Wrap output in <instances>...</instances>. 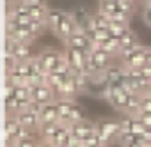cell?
<instances>
[{
  "mask_svg": "<svg viewBox=\"0 0 151 147\" xmlns=\"http://www.w3.org/2000/svg\"><path fill=\"white\" fill-rule=\"evenodd\" d=\"M39 145H41V142H39V138L34 133L16 142V147H39Z\"/></svg>",
  "mask_w": 151,
  "mask_h": 147,
  "instance_id": "23",
  "label": "cell"
},
{
  "mask_svg": "<svg viewBox=\"0 0 151 147\" xmlns=\"http://www.w3.org/2000/svg\"><path fill=\"white\" fill-rule=\"evenodd\" d=\"M66 75H60V73H57V71H52V73H48V78H46V83L57 92L59 89H60V85L66 82Z\"/></svg>",
  "mask_w": 151,
  "mask_h": 147,
  "instance_id": "19",
  "label": "cell"
},
{
  "mask_svg": "<svg viewBox=\"0 0 151 147\" xmlns=\"http://www.w3.org/2000/svg\"><path fill=\"white\" fill-rule=\"evenodd\" d=\"M140 110L151 112V92L142 94V98H140Z\"/></svg>",
  "mask_w": 151,
  "mask_h": 147,
  "instance_id": "26",
  "label": "cell"
},
{
  "mask_svg": "<svg viewBox=\"0 0 151 147\" xmlns=\"http://www.w3.org/2000/svg\"><path fill=\"white\" fill-rule=\"evenodd\" d=\"M142 18H144V21H146V25L151 27V6H146V7H144V11H142Z\"/></svg>",
  "mask_w": 151,
  "mask_h": 147,
  "instance_id": "29",
  "label": "cell"
},
{
  "mask_svg": "<svg viewBox=\"0 0 151 147\" xmlns=\"http://www.w3.org/2000/svg\"><path fill=\"white\" fill-rule=\"evenodd\" d=\"M82 145H84V147H107L105 140L98 135V131H96V133H93L91 136H87V138L82 142Z\"/></svg>",
  "mask_w": 151,
  "mask_h": 147,
  "instance_id": "22",
  "label": "cell"
},
{
  "mask_svg": "<svg viewBox=\"0 0 151 147\" xmlns=\"http://www.w3.org/2000/svg\"><path fill=\"white\" fill-rule=\"evenodd\" d=\"M135 2H137V0H135Z\"/></svg>",
  "mask_w": 151,
  "mask_h": 147,
  "instance_id": "37",
  "label": "cell"
},
{
  "mask_svg": "<svg viewBox=\"0 0 151 147\" xmlns=\"http://www.w3.org/2000/svg\"><path fill=\"white\" fill-rule=\"evenodd\" d=\"M66 55V60L69 62L71 66V75H80V73H86V66H87V57H89V51H84V50H78V48H69L64 51Z\"/></svg>",
  "mask_w": 151,
  "mask_h": 147,
  "instance_id": "2",
  "label": "cell"
},
{
  "mask_svg": "<svg viewBox=\"0 0 151 147\" xmlns=\"http://www.w3.org/2000/svg\"><path fill=\"white\" fill-rule=\"evenodd\" d=\"M110 20H114V21H121V23H128L130 16H128L126 13H123V11H117V13H114V14L110 16Z\"/></svg>",
  "mask_w": 151,
  "mask_h": 147,
  "instance_id": "28",
  "label": "cell"
},
{
  "mask_svg": "<svg viewBox=\"0 0 151 147\" xmlns=\"http://www.w3.org/2000/svg\"><path fill=\"white\" fill-rule=\"evenodd\" d=\"M103 14H107L109 18L119 11V0H100V9Z\"/></svg>",
  "mask_w": 151,
  "mask_h": 147,
  "instance_id": "18",
  "label": "cell"
},
{
  "mask_svg": "<svg viewBox=\"0 0 151 147\" xmlns=\"http://www.w3.org/2000/svg\"><path fill=\"white\" fill-rule=\"evenodd\" d=\"M96 131L98 135L105 140V143H112L114 140H119L123 129H121V122L119 121H112V119H105L96 122Z\"/></svg>",
  "mask_w": 151,
  "mask_h": 147,
  "instance_id": "1",
  "label": "cell"
},
{
  "mask_svg": "<svg viewBox=\"0 0 151 147\" xmlns=\"http://www.w3.org/2000/svg\"><path fill=\"white\" fill-rule=\"evenodd\" d=\"M30 91H32V101H36L39 105H48V103H53L57 99V92L48 83L30 85Z\"/></svg>",
  "mask_w": 151,
  "mask_h": 147,
  "instance_id": "6",
  "label": "cell"
},
{
  "mask_svg": "<svg viewBox=\"0 0 151 147\" xmlns=\"http://www.w3.org/2000/svg\"><path fill=\"white\" fill-rule=\"evenodd\" d=\"M41 142H43L45 147H60V145H57V143H53V142H46V140H41Z\"/></svg>",
  "mask_w": 151,
  "mask_h": 147,
  "instance_id": "33",
  "label": "cell"
},
{
  "mask_svg": "<svg viewBox=\"0 0 151 147\" xmlns=\"http://www.w3.org/2000/svg\"><path fill=\"white\" fill-rule=\"evenodd\" d=\"M39 147H45V145H43V142H41V145H39Z\"/></svg>",
  "mask_w": 151,
  "mask_h": 147,
  "instance_id": "35",
  "label": "cell"
},
{
  "mask_svg": "<svg viewBox=\"0 0 151 147\" xmlns=\"http://www.w3.org/2000/svg\"><path fill=\"white\" fill-rule=\"evenodd\" d=\"M121 62H123V66H124L126 69H140V67H144V66L147 64V48L139 46L130 57H126V59L121 60Z\"/></svg>",
  "mask_w": 151,
  "mask_h": 147,
  "instance_id": "10",
  "label": "cell"
},
{
  "mask_svg": "<svg viewBox=\"0 0 151 147\" xmlns=\"http://www.w3.org/2000/svg\"><path fill=\"white\" fill-rule=\"evenodd\" d=\"M142 140H144L147 145H151V128H146V131H144V135H142Z\"/></svg>",
  "mask_w": 151,
  "mask_h": 147,
  "instance_id": "32",
  "label": "cell"
},
{
  "mask_svg": "<svg viewBox=\"0 0 151 147\" xmlns=\"http://www.w3.org/2000/svg\"><path fill=\"white\" fill-rule=\"evenodd\" d=\"M78 92H80L78 83H77V80H75V76L71 75V76L66 78V82H64V83L60 85V89L57 91V98H69V99H73Z\"/></svg>",
  "mask_w": 151,
  "mask_h": 147,
  "instance_id": "12",
  "label": "cell"
},
{
  "mask_svg": "<svg viewBox=\"0 0 151 147\" xmlns=\"http://www.w3.org/2000/svg\"><path fill=\"white\" fill-rule=\"evenodd\" d=\"M55 105L59 110V122H62L64 126H69L71 124V112H73V106L77 103L69 98H57Z\"/></svg>",
  "mask_w": 151,
  "mask_h": 147,
  "instance_id": "11",
  "label": "cell"
},
{
  "mask_svg": "<svg viewBox=\"0 0 151 147\" xmlns=\"http://www.w3.org/2000/svg\"><path fill=\"white\" fill-rule=\"evenodd\" d=\"M147 147H151V145H147Z\"/></svg>",
  "mask_w": 151,
  "mask_h": 147,
  "instance_id": "36",
  "label": "cell"
},
{
  "mask_svg": "<svg viewBox=\"0 0 151 147\" xmlns=\"http://www.w3.org/2000/svg\"><path fill=\"white\" fill-rule=\"evenodd\" d=\"M16 119L22 126H25L30 133H39V128H41V117L37 112H34L32 108L29 110H23V112H18L16 113Z\"/></svg>",
  "mask_w": 151,
  "mask_h": 147,
  "instance_id": "7",
  "label": "cell"
},
{
  "mask_svg": "<svg viewBox=\"0 0 151 147\" xmlns=\"http://www.w3.org/2000/svg\"><path fill=\"white\" fill-rule=\"evenodd\" d=\"M60 126H62V122H46V124H41V128H39V136H41V140H46V142H52L53 140V136L57 135V131L60 129Z\"/></svg>",
  "mask_w": 151,
  "mask_h": 147,
  "instance_id": "14",
  "label": "cell"
},
{
  "mask_svg": "<svg viewBox=\"0 0 151 147\" xmlns=\"http://www.w3.org/2000/svg\"><path fill=\"white\" fill-rule=\"evenodd\" d=\"M147 64L151 66V48H147Z\"/></svg>",
  "mask_w": 151,
  "mask_h": 147,
  "instance_id": "34",
  "label": "cell"
},
{
  "mask_svg": "<svg viewBox=\"0 0 151 147\" xmlns=\"http://www.w3.org/2000/svg\"><path fill=\"white\" fill-rule=\"evenodd\" d=\"M78 30V27H77V21L73 20V16H71V13H66L64 16H62V20L59 21V25L55 27V30H53V34L60 39V41H68L75 32Z\"/></svg>",
  "mask_w": 151,
  "mask_h": 147,
  "instance_id": "4",
  "label": "cell"
},
{
  "mask_svg": "<svg viewBox=\"0 0 151 147\" xmlns=\"http://www.w3.org/2000/svg\"><path fill=\"white\" fill-rule=\"evenodd\" d=\"M140 73H142V76H144L146 80L151 82V66H149V64H146L144 67H140Z\"/></svg>",
  "mask_w": 151,
  "mask_h": 147,
  "instance_id": "30",
  "label": "cell"
},
{
  "mask_svg": "<svg viewBox=\"0 0 151 147\" xmlns=\"http://www.w3.org/2000/svg\"><path fill=\"white\" fill-rule=\"evenodd\" d=\"M98 48L105 50V51H107V53H110V55H119V51H121L119 37H109V39H105L103 43H100V44H98Z\"/></svg>",
  "mask_w": 151,
  "mask_h": 147,
  "instance_id": "16",
  "label": "cell"
},
{
  "mask_svg": "<svg viewBox=\"0 0 151 147\" xmlns=\"http://www.w3.org/2000/svg\"><path fill=\"white\" fill-rule=\"evenodd\" d=\"M22 2H25L27 6H43V7H46L48 0H22Z\"/></svg>",
  "mask_w": 151,
  "mask_h": 147,
  "instance_id": "31",
  "label": "cell"
},
{
  "mask_svg": "<svg viewBox=\"0 0 151 147\" xmlns=\"http://www.w3.org/2000/svg\"><path fill=\"white\" fill-rule=\"evenodd\" d=\"M135 4H137L135 0H119V11H123L128 16H132V13L135 9Z\"/></svg>",
  "mask_w": 151,
  "mask_h": 147,
  "instance_id": "24",
  "label": "cell"
},
{
  "mask_svg": "<svg viewBox=\"0 0 151 147\" xmlns=\"http://www.w3.org/2000/svg\"><path fill=\"white\" fill-rule=\"evenodd\" d=\"M69 129H71V135L75 138L80 140V142H84L87 136H91L93 133H96V124L91 122V121H87V119H84L80 122H73L69 126Z\"/></svg>",
  "mask_w": 151,
  "mask_h": 147,
  "instance_id": "9",
  "label": "cell"
},
{
  "mask_svg": "<svg viewBox=\"0 0 151 147\" xmlns=\"http://www.w3.org/2000/svg\"><path fill=\"white\" fill-rule=\"evenodd\" d=\"M149 92H151V91H149Z\"/></svg>",
  "mask_w": 151,
  "mask_h": 147,
  "instance_id": "38",
  "label": "cell"
},
{
  "mask_svg": "<svg viewBox=\"0 0 151 147\" xmlns=\"http://www.w3.org/2000/svg\"><path fill=\"white\" fill-rule=\"evenodd\" d=\"M86 117H84V112H82V108L78 106V105H75L73 106V112H71V124L73 122H80V121H84ZM69 124V126H71Z\"/></svg>",
  "mask_w": 151,
  "mask_h": 147,
  "instance_id": "25",
  "label": "cell"
},
{
  "mask_svg": "<svg viewBox=\"0 0 151 147\" xmlns=\"http://www.w3.org/2000/svg\"><path fill=\"white\" fill-rule=\"evenodd\" d=\"M66 46H69V48H78V50H84V51H93L96 48L94 43L91 41V37L84 30H77V32H75L66 41Z\"/></svg>",
  "mask_w": 151,
  "mask_h": 147,
  "instance_id": "8",
  "label": "cell"
},
{
  "mask_svg": "<svg viewBox=\"0 0 151 147\" xmlns=\"http://www.w3.org/2000/svg\"><path fill=\"white\" fill-rule=\"evenodd\" d=\"M137 117H139V119L144 122V126H146V128H151V112H146V110H139Z\"/></svg>",
  "mask_w": 151,
  "mask_h": 147,
  "instance_id": "27",
  "label": "cell"
},
{
  "mask_svg": "<svg viewBox=\"0 0 151 147\" xmlns=\"http://www.w3.org/2000/svg\"><path fill=\"white\" fill-rule=\"evenodd\" d=\"M126 30H128V23H121V21L110 20V23H109V32H110L112 37H121Z\"/></svg>",
  "mask_w": 151,
  "mask_h": 147,
  "instance_id": "21",
  "label": "cell"
},
{
  "mask_svg": "<svg viewBox=\"0 0 151 147\" xmlns=\"http://www.w3.org/2000/svg\"><path fill=\"white\" fill-rule=\"evenodd\" d=\"M119 43H121V50H130V48H139V46H140V43H139L135 32L130 30V29L119 37Z\"/></svg>",
  "mask_w": 151,
  "mask_h": 147,
  "instance_id": "15",
  "label": "cell"
},
{
  "mask_svg": "<svg viewBox=\"0 0 151 147\" xmlns=\"http://www.w3.org/2000/svg\"><path fill=\"white\" fill-rule=\"evenodd\" d=\"M66 14V11L60 9H48V16H46V27L55 30V27L59 25V21L62 20V16Z\"/></svg>",
  "mask_w": 151,
  "mask_h": 147,
  "instance_id": "17",
  "label": "cell"
},
{
  "mask_svg": "<svg viewBox=\"0 0 151 147\" xmlns=\"http://www.w3.org/2000/svg\"><path fill=\"white\" fill-rule=\"evenodd\" d=\"M29 14H30L32 20H37V21L46 23L48 7H43V6H29Z\"/></svg>",
  "mask_w": 151,
  "mask_h": 147,
  "instance_id": "20",
  "label": "cell"
},
{
  "mask_svg": "<svg viewBox=\"0 0 151 147\" xmlns=\"http://www.w3.org/2000/svg\"><path fill=\"white\" fill-rule=\"evenodd\" d=\"M29 135H32V133H30L25 126H22V124L18 122L16 115H7V121H6V138H7V140L18 142V140H22V138L29 136Z\"/></svg>",
  "mask_w": 151,
  "mask_h": 147,
  "instance_id": "5",
  "label": "cell"
},
{
  "mask_svg": "<svg viewBox=\"0 0 151 147\" xmlns=\"http://www.w3.org/2000/svg\"><path fill=\"white\" fill-rule=\"evenodd\" d=\"M39 117H41V124L57 122L59 121V110H57L55 101L53 103H48V105H43L41 106V112H39Z\"/></svg>",
  "mask_w": 151,
  "mask_h": 147,
  "instance_id": "13",
  "label": "cell"
},
{
  "mask_svg": "<svg viewBox=\"0 0 151 147\" xmlns=\"http://www.w3.org/2000/svg\"><path fill=\"white\" fill-rule=\"evenodd\" d=\"M64 57H66V55H64L62 51L53 50V48H46V50L39 51V55H37V59H39V60H41V64L45 66L46 73L55 71V69L59 67V64L64 60Z\"/></svg>",
  "mask_w": 151,
  "mask_h": 147,
  "instance_id": "3",
  "label": "cell"
}]
</instances>
